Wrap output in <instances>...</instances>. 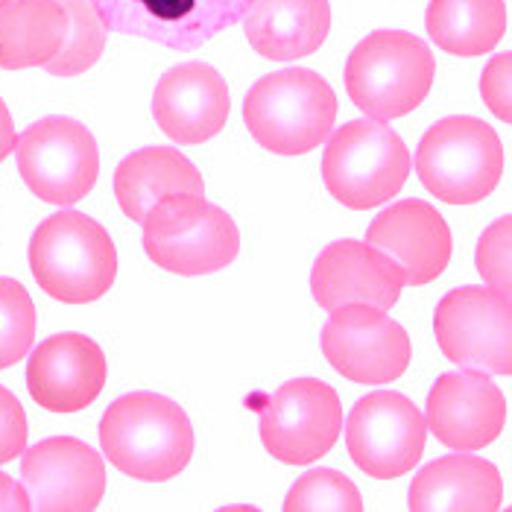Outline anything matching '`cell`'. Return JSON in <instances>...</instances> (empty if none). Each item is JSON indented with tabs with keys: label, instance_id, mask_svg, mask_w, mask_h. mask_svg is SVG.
I'll list each match as a JSON object with an SVG mask.
<instances>
[{
	"label": "cell",
	"instance_id": "obj_1",
	"mask_svg": "<svg viewBox=\"0 0 512 512\" xmlns=\"http://www.w3.org/2000/svg\"><path fill=\"white\" fill-rule=\"evenodd\" d=\"M100 445L123 474L164 483L188 469L194 428L176 401L158 393H129L103 413Z\"/></svg>",
	"mask_w": 512,
	"mask_h": 512
},
{
	"label": "cell",
	"instance_id": "obj_2",
	"mask_svg": "<svg viewBox=\"0 0 512 512\" xmlns=\"http://www.w3.org/2000/svg\"><path fill=\"white\" fill-rule=\"evenodd\" d=\"M30 270L56 302L88 305L112 290L118 278V249L94 217L59 211L47 217L30 240Z\"/></svg>",
	"mask_w": 512,
	"mask_h": 512
},
{
	"label": "cell",
	"instance_id": "obj_3",
	"mask_svg": "<svg viewBox=\"0 0 512 512\" xmlns=\"http://www.w3.org/2000/svg\"><path fill=\"white\" fill-rule=\"evenodd\" d=\"M243 120L264 150L305 156L328 141L337 120V94L316 71H276L249 88Z\"/></svg>",
	"mask_w": 512,
	"mask_h": 512
},
{
	"label": "cell",
	"instance_id": "obj_4",
	"mask_svg": "<svg viewBox=\"0 0 512 512\" xmlns=\"http://www.w3.org/2000/svg\"><path fill=\"white\" fill-rule=\"evenodd\" d=\"M434 74V53L425 41L401 30H378L352 50L346 91L366 118H404L425 103Z\"/></svg>",
	"mask_w": 512,
	"mask_h": 512
},
{
	"label": "cell",
	"instance_id": "obj_5",
	"mask_svg": "<svg viewBox=\"0 0 512 512\" xmlns=\"http://www.w3.org/2000/svg\"><path fill=\"white\" fill-rule=\"evenodd\" d=\"M410 153L387 120L360 118L325 141L322 179L328 194L352 211L384 205L410 176Z\"/></svg>",
	"mask_w": 512,
	"mask_h": 512
},
{
	"label": "cell",
	"instance_id": "obj_6",
	"mask_svg": "<svg viewBox=\"0 0 512 512\" xmlns=\"http://www.w3.org/2000/svg\"><path fill=\"white\" fill-rule=\"evenodd\" d=\"M150 261L176 276H208L229 267L240 252L235 220L194 194H170L144 217Z\"/></svg>",
	"mask_w": 512,
	"mask_h": 512
},
{
	"label": "cell",
	"instance_id": "obj_7",
	"mask_svg": "<svg viewBox=\"0 0 512 512\" xmlns=\"http://www.w3.org/2000/svg\"><path fill=\"white\" fill-rule=\"evenodd\" d=\"M419 182L442 202L472 205L501 182L504 147L489 123L477 118H445L434 123L416 150Z\"/></svg>",
	"mask_w": 512,
	"mask_h": 512
},
{
	"label": "cell",
	"instance_id": "obj_8",
	"mask_svg": "<svg viewBox=\"0 0 512 512\" xmlns=\"http://www.w3.org/2000/svg\"><path fill=\"white\" fill-rule=\"evenodd\" d=\"M264 448L287 466H308L328 454L343 428V407L334 387L296 378L273 395H252Z\"/></svg>",
	"mask_w": 512,
	"mask_h": 512
},
{
	"label": "cell",
	"instance_id": "obj_9",
	"mask_svg": "<svg viewBox=\"0 0 512 512\" xmlns=\"http://www.w3.org/2000/svg\"><path fill=\"white\" fill-rule=\"evenodd\" d=\"M24 185L50 205H74L91 194L100 176L94 135L74 118H44L15 141Z\"/></svg>",
	"mask_w": 512,
	"mask_h": 512
},
{
	"label": "cell",
	"instance_id": "obj_10",
	"mask_svg": "<svg viewBox=\"0 0 512 512\" xmlns=\"http://www.w3.org/2000/svg\"><path fill=\"white\" fill-rule=\"evenodd\" d=\"M434 331L439 349L451 363L504 378L512 372L510 293L457 287L439 302Z\"/></svg>",
	"mask_w": 512,
	"mask_h": 512
},
{
	"label": "cell",
	"instance_id": "obj_11",
	"mask_svg": "<svg viewBox=\"0 0 512 512\" xmlns=\"http://www.w3.org/2000/svg\"><path fill=\"white\" fill-rule=\"evenodd\" d=\"M428 442L422 410L401 393L363 395L346 419L349 457L360 472L393 480L419 466Z\"/></svg>",
	"mask_w": 512,
	"mask_h": 512
},
{
	"label": "cell",
	"instance_id": "obj_12",
	"mask_svg": "<svg viewBox=\"0 0 512 512\" xmlns=\"http://www.w3.org/2000/svg\"><path fill=\"white\" fill-rule=\"evenodd\" d=\"M322 355L355 384H390L410 366V337L387 311L372 305L334 308L322 328Z\"/></svg>",
	"mask_w": 512,
	"mask_h": 512
},
{
	"label": "cell",
	"instance_id": "obj_13",
	"mask_svg": "<svg viewBox=\"0 0 512 512\" xmlns=\"http://www.w3.org/2000/svg\"><path fill=\"white\" fill-rule=\"evenodd\" d=\"M106 30L156 41L170 50H197L243 21L249 0H88Z\"/></svg>",
	"mask_w": 512,
	"mask_h": 512
},
{
	"label": "cell",
	"instance_id": "obj_14",
	"mask_svg": "<svg viewBox=\"0 0 512 512\" xmlns=\"http://www.w3.org/2000/svg\"><path fill=\"white\" fill-rule=\"evenodd\" d=\"M21 477L30 507L39 512L97 510L106 492L103 457L71 436H53L27 448Z\"/></svg>",
	"mask_w": 512,
	"mask_h": 512
},
{
	"label": "cell",
	"instance_id": "obj_15",
	"mask_svg": "<svg viewBox=\"0 0 512 512\" xmlns=\"http://www.w3.org/2000/svg\"><path fill=\"white\" fill-rule=\"evenodd\" d=\"M425 422L442 445L454 451H477L492 445L504 431L507 398L486 372H448L436 378L428 395Z\"/></svg>",
	"mask_w": 512,
	"mask_h": 512
},
{
	"label": "cell",
	"instance_id": "obj_16",
	"mask_svg": "<svg viewBox=\"0 0 512 512\" xmlns=\"http://www.w3.org/2000/svg\"><path fill=\"white\" fill-rule=\"evenodd\" d=\"M404 273L366 240H337L316 258L311 293L325 311L343 305H372L390 311L404 290Z\"/></svg>",
	"mask_w": 512,
	"mask_h": 512
},
{
	"label": "cell",
	"instance_id": "obj_17",
	"mask_svg": "<svg viewBox=\"0 0 512 512\" xmlns=\"http://www.w3.org/2000/svg\"><path fill=\"white\" fill-rule=\"evenodd\" d=\"M106 387V355L85 334H56L27 363V390L50 413L85 410Z\"/></svg>",
	"mask_w": 512,
	"mask_h": 512
},
{
	"label": "cell",
	"instance_id": "obj_18",
	"mask_svg": "<svg viewBox=\"0 0 512 512\" xmlns=\"http://www.w3.org/2000/svg\"><path fill=\"white\" fill-rule=\"evenodd\" d=\"M229 85L217 68L185 62L158 79L153 115L158 129L176 144H205L229 120Z\"/></svg>",
	"mask_w": 512,
	"mask_h": 512
},
{
	"label": "cell",
	"instance_id": "obj_19",
	"mask_svg": "<svg viewBox=\"0 0 512 512\" xmlns=\"http://www.w3.org/2000/svg\"><path fill=\"white\" fill-rule=\"evenodd\" d=\"M366 243L398 264L410 287L431 284L442 276L454 249L445 217L419 199H404L381 211L366 232Z\"/></svg>",
	"mask_w": 512,
	"mask_h": 512
},
{
	"label": "cell",
	"instance_id": "obj_20",
	"mask_svg": "<svg viewBox=\"0 0 512 512\" xmlns=\"http://www.w3.org/2000/svg\"><path fill=\"white\" fill-rule=\"evenodd\" d=\"M249 44L273 62H296L322 47L331 30L328 0H249L243 15Z\"/></svg>",
	"mask_w": 512,
	"mask_h": 512
},
{
	"label": "cell",
	"instance_id": "obj_21",
	"mask_svg": "<svg viewBox=\"0 0 512 512\" xmlns=\"http://www.w3.org/2000/svg\"><path fill=\"white\" fill-rule=\"evenodd\" d=\"M504 480L480 457L454 454L428 463L410 483V510L416 512H492L501 507Z\"/></svg>",
	"mask_w": 512,
	"mask_h": 512
},
{
	"label": "cell",
	"instance_id": "obj_22",
	"mask_svg": "<svg viewBox=\"0 0 512 512\" xmlns=\"http://www.w3.org/2000/svg\"><path fill=\"white\" fill-rule=\"evenodd\" d=\"M170 194H205L202 173L179 150L147 147L118 164L115 197L132 223H144L147 211Z\"/></svg>",
	"mask_w": 512,
	"mask_h": 512
},
{
	"label": "cell",
	"instance_id": "obj_23",
	"mask_svg": "<svg viewBox=\"0 0 512 512\" xmlns=\"http://www.w3.org/2000/svg\"><path fill=\"white\" fill-rule=\"evenodd\" d=\"M68 15L59 0H6L0 6V68H44L62 47Z\"/></svg>",
	"mask_w": 512,
	"mask_h": 512
},
{
	"label": "cell",
	"instance_id": "obj_24",
	"mask_svg": "<svg viewBox=\"0 0 512 512\" xmlns=\"http://www.w3.org/2000/svg\"><path fill=\"white\" fill-rule=\"evenodd\" d=\"M504 33V0H431L428 6V36L451 56H483Z\"/></svg>",
	"mask_w": 512,
	"mask_h": 512
},
{
	"label": "cell",
	"instance_id": "obj_25",
	"mask_svg": "<svg viewBox=\"0 0 512 512\" xmlns=\"http://www.w3.org/2000/svg\"><path fill=\"white\" fill-rule=\"evenodd\" d=\"M68 15V30L59 53L44 65L53 77H79L103 56L106 24L88 0H59Z\"/></svg>",
	"mask_w": 512,
	"mask_h": 512
},
{
	"label": "cell",
	"instance_id": "obj_26",
	"mask_svg": "<svg viewBox=\"0 0 512 512\" xmlns=\"http://www.w3.org/2000/svg\"><path fill=\"white\" fill-rule=\"evenodd\" d=\"M36 305L24 284L0 278V369L15 366L33 349Z\"/></svg>",
	"mask_w": 512,
	"mask_h": 512
},
{
	"label": "cell",
	"instance_id": "obj_27",
	"mask_svg": "<svg viewBox=\"0 0 512 512\" xmlns=\"http://www.w3.org/2000/svg\"><path fill=\"white\" fill-rule=\"evenodd\" d=\"M287 512H360L363 498L357 486L346 474L334 469H311L305 477H299L284 501Z\"/></svg>",
	"mask_w": 512,
	"mask_h": 512
},
{
	"label": "cell",
	"instance_id": "obj_28",
	"mask_svg": "<svg viewBox=\"0 0 512 512\" xmlns=\"http://www.w3.org/2000/svg\"><path fill=\"white\" fill-rule=\"evenodd\" d=\"M477 270L492 290L510 293V217L489 226L477 243Z\"/></svg>",
	"mask_w": 512,
	"mask_h": 512
},
{
	"label": "cell",
	"instance_id": "obj_29",
	"mask_svg": "<svg viewBox=\"0 0 512 512\" xmlns=\"http://www.w3.org/2000/svg\"><path fill=\"white\" fill-rule=\"evenodd\" d=\"M27 434L30 428L21 401L6 387H0V466L27 451Z\"/></svg>",
	"mask_w": 512,
	"mask_h": 512
},
{
	"label": "cell",
	"instance_id": "obj_30",
	"mask_svg": "<svg viewBox=\"0 0 512 512\" xmlns=\"http://www.w3.org/2000/svg\"><path fill=\"white\" fill-rule=\"evenodd\" d=\"M480 91H483V103L492 109V115L504 123H510V56L501 53L498 59H492L483 71L480 79Z\"/></svg>",
	"mask_w": 512,
	"mask_h": 512
},
{
	"label": "cell",
	"instance_id": "obj_31",
	"mask_svg": "<svg viewBox=\"0 0 512 512\" xmlns=\"http://www.w3.org/2000/svg\"><path fill=\"white\" fill-rule=\"evenodd\" d=\"M0 510H12V512L33 510V507H30V495H27V489H24L18 480H12L9 474H3V472H0Z\"/></svg>",
	"mask_w": 512,
	"mask_h": 512
},
{
	"label": "cell",
	"instance_id": "obj_32",
	"mask_svg": "<svg viewBox=\"0 0 512 512\" xmlns=\"http://www.w3.org/2000/svg\"><path fill=\"white\" fill-rule=\"evenodd\" d=\"M15 141H18V135H15V120L9 115L6 103L0 100V161L15 150Z\"/></svg>",
	"mask_w": 512,
	"mask_h": 512
},
{
	"label": "cell",
	"instance_id": "obj_33",
	"mask_svg": "<svg viewBox=\"0 0 512 512\" xmlns=\"http://www.w3.org/2000/svg\"><path fill=\"white\" fill-rule=\"evenodd\" d=\"M3 3H6V0H0V6H3Z\"/></svg>",
	"mask_w": 512,
	"mask_h": 512
}]
</instances>
